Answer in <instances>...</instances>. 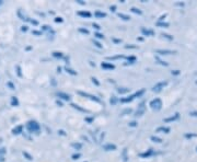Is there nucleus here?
Wrapping results in <instances>:
<instances>
[{"label": "nucleus", "mask_w": 197, "mask_h": 162, "mask_svg": "<svg viewBox=\"0 0 197 162\" xmlns=\"http://www.w3.org/2000/svg\"><path fill=\"white\" fill-rule=\"evenodd\" d=\"M54 21H55L56 23H63V22H64V19L61 18V16H56Z\"/></svg>", "instance_id": "obj_34"}, {"label": "nucleus", "mask_w": 197, "mask_h": 162, "mask_svg": "<svg viewBox=\"0 0 197 162\" xmlns=\"http://www.w3.org/2000/svg\"><path fill=\"white\" fill-rule=\"evenodd\" d=\"M78 3H80V5H86V2H83V1H81V0H79Z\"/></svg>", "instance_id": "obj_58"}, {"label": "nucleus", "mask_w": 197, "mask_h": 162, "mask_svg": "<svg viewBox=\"0 0 197 162\" xmlns=\"http://www.w3.org/2000/svg\"><path fill=\"white\" fill-rule=\"evenodd\" d=\"M56 104H57V105H59V106H63V103H61L60 102V101H58V100H57V101H56Z\"/></svg>", "instance_id": "obj_56"}, {"label": "nucleus", "mask_w": 197, "mask_h": 162, "mask_svg": "<svg viewBox=\"0 0 197 162\" xmlns=\"http://www.w3.org/2000/svg\"><path fill=\"white\" fill-rule=\"evenodd\" d=\"M190 116H194V117H197V111H192V112H190Z\"/></svg>", "instance_id": "obj_48"}, {"label": "nucleus", "mask_w": 197, "mask_h": 162, "mask_svg": "<svg viewBox=\"0 0 197 162\" xmlns=\"http://www.w3.org/2000/svg\"><path fill=\"white\" fill-rule=\"evenodd\" d=\"M117 92L121 93V94H124V93H128V92H129V89H128V88H118L117 89Z\"/></svg>", "instance_id": "obj_20"}, {"label": "nucleus", "mask_w": 197, "mask_h": 162, "mask_svg": "<svg viewBox=\"0 0 197 162\" xmlns=\"http://www.w3.org/2000/svg\"><path fill=\"white\" fill-rule=\"evenodd\" d=\"M101 67L103 68V69H106V70H112L115 68V66L113 65V64H110V63H102L101 64Z\"/></svg>", "instance_id": "obj_15"}, {"label": "nucleus", "mask_w": 197, "mask_h": 162, "mask_svg": "<svg viewBox=\"0 0 197 162\" xmlns=\"http://www.w3.org/2000/svg\"><path fill=\"white\" fill-rule=\"evenodd\" d=\"M118 58H124V56H123V55L114 56V57H110V58H109V59H112V60H114V59H118Z\"/></svg>", "instance_id": "obj_43"}, {"label": "nucleus", "mask_w": 197, "mask_h": 162, "mask_svg": "<svg viewBox=\"0 0 197 162\" xmlns=\"http://www.w3.org/2000/svg\"><path fill=\"white\" fill-rule=\"evenodd\" d=\"M157 25L160 26V28H169L170 24L168 22H157Z\"/></svg>", "instance_id": "obj_21"}, {"label": "nucleus", "mask_w": 197, "mask_h": 162, "mask_svg": "<svg viewBox=\"0 0 197 162\" xmlns=\"http://www.w3.org/2000/svg\"><path fill=\"white\" fill-rule=\"evenodd\" d=\"M170 127H165V126H161V127H158L155 129V133H162V134H169L170 133Z\"/></svg>", "instance_id": "obj_11"}, {"label": "nucleus", "mask_w": 197, "mask_h": 162, "mask_svg": "<svg viewBox=\"0 0 197 162\" xmlns=\"http://www.w3.org/2000/svg\"><path fill=\"white\" fill-rule=\"evenodd\" d=\"M122 155H123V158H124V162H126V161H127V159H128V157H127V149H124Z\"/></svg>", "instance_id": "obj_35"}, {"label": "nucleus", "mask_w": 197, "mask_h": 162, "mask_svg": "<svg viewBox=\"0 0 197 162\" xmlns=\"http://www.w3.org/2000/svg\"><path fill=\"white\" fill-rule=\"evenodd\" d=\"M128 126H129V127H137V126H138V123L135 122V120H132V122H130V123L128 124Z\"/></svg>", "instance_id": "obj_38"}, {"label": "nucleus", "mask_w": 197, "mask_h": 162, "mask_svg": "<svg viewBox=\"0 0 197 162\" xmlns=\"http://www.w3.org/2000/svg\"><path fill=\"white\" fill-rule=\"evenodd\" d=\"M84 120H86L87 123H89V124H91L94 120V117H86L84 118Z\"/></svg>", "instance_id": "obj_41"}, {"label": "nucleus", "mask_w": 197, "mask_h": 162, "mask_svg": "<svg viewBox=\"0 0 197 162\" xmlns=\"http://www.w3.org/2000/svg\"><path fill=\"white\" fill-rule=\"evenodd\" d=\"M65 70L68 72V74H70L71 76H77V71H74V70H72V69H70V68H68V67H66L65 68Z\"/></svg>", "instance_id": "obj_27"}, {"label": "nucleus", "mask_w": 197, "mask_h": 162, "mask_svg": "<svg viewBox=\"0 0 197 162\" xmlns=\"http://www.w3.org/2000/svg\"><path fill=\"white\" fill-rule=\"evenodd\" d=\"M1 5H2V1H0V6H1Z\"/></svg>", "instance_id": "obj_60"}, {"label": "nucleus", "mask_w": 197, "mask_h": 162, "mask_svg": "<svg viewBox=\"0 0 197 162\" xmlns=\"http://www.w3.org/2000/svg\"><path fill=\"white\" fill-rule=\"evenodd\" d=\"M79 95H81V97H88V99L92 100V101H94V102H97V103H100L101 102V100L99 99L97 97H95V95L93 94H90V93H87V92H82V91H78Z\"/></svg>", "instance_id": "obj_4"}, {"label": "nucleus", "mask_w": 197, "mask_h": 162, "mask_svg": "<svg viewBox=\"0 0 197 162\" xmlns=\"http://www.w3.org/2000/svg\"><path fill=\"white\" fill-rule=\"evenodd\" d=\"M56 95H57L58 97H60V99L65 100V101H69L70 100V95L67 94V93H65V92H57L56 93Z\"/></svg>", "instance_id": "obj_13"}, {"label": "nucleus", "mask_w": 197, "mask_h": 162, "mask_svg": "<svg viewBox=\"0 0 197 162\" xmlns=\"http://www.w3.org/2000/svg\"><path fill=\"white\" fill-rule=\"evenodd\" d=\"M81 157V155H80V153H74V155H72V159L74 160H77V159H79V158Z\"/></svg>", "instance_id": "obj_42"}, {"label": "nucleus", "mask_w": 197, "mask_h": 162, "mask_svg": "<svg viewBox=\"0 0 197 162\" xmlns=\"http://www.w3.org/2000/svg\"><path fill=\"white\" fill-rule=\"evenodd\" d=\"M141 33L145 35V36H153V35H154V32H153L152 30H150V29L142 28L141 29Z\"/></svg>", "instance_id": "obj_12"}, {"label": "nucleus", "mask_w": 197, "mask_h": 162, "mask_svg": "<svg viewBox=\"0 0 197 162\" xmlns=\"http://www.w3.org/2000/svg\"><path fill=\"white\" fill-rule=\"evenodd\" d=\"M118 16L121 19H123L124 21H128V20H130V18L127 16V14H124V13H118Z\"/></svg>", "instance_id": "obj_23"}, {"label": "nucleus", "mask_w": 197, "mask_h": 162, "mask_svg": "<svg viewBox=\"0 0 197 162\" xmlns=\"http://www.w3.org/2000/svg\"><path fill=\"white\" fill-rule=\"evenodd\" d=\"M171 74H173V76H179V74H181V72H180V70H173V71H172Z\"/></svg>", "instance_id": "obj_45"}, {"label": "nucleus", "mask_w": 197, "mask_h": 162, "mask_svg": "<svg viewBox=\"0 0 197 162\" xmlns=\"http://www.w3.org/2000/svg\"><path fill=\"white\" fill-rule=\"evenodd\" d=\"M8 86H9L10 88H11V90H14V87H13V84H12L11 82H8Z\"/></svg>", "instance_id": "obj_55"}, {"label": "nucleus", "mask_w": 197, "mask_h": 162, "mask_svg": "<svg viewBox=\"0 0 197 162\" xmlns=\"http://www.w3.org/2000/svg\"><path fill=\"white\" fill-rule=\"evenodd\" d=\"M71 106L74 107V109H76V110H79V111H80V112H84V113H86V112H88V111H87V110L82 109V107H80V106H79V105H77V104H71Z\"/></svg>", "instance_id": "obj_28"}, {"label": "nucleus", "mask_w": 197, "mask_h": 162, "mask_svg": "<svg viewBox=\"0 0 197 162\" xmlns=\"http://www.w3.org/2000/svg\"><path fill=\"white\" fill-rule=\"evenodd\" d=\"M71 146L74 147V148L76 149V150H80V149L82 148V144H81V142H77V144L74 142V144H72Z\"/></svg>", "instance_id": "obj_22"}, {"label": "nucleus", "mask_w": 197, "mask_h": 162, "mask_svg": "<svg viewBox=\"0 0 197 162\" xmlns=\"http://www.w3.org/2000/svg\"><path fill=\"white\" fill-rule=\"evenodd\" d=\"M157 155V152H155L153 149H149V150L145 151V152L139 153V155L141 158H149V157H151V155Z\"/></svg>", "instance_id": "obj_8"}, {"label": "nucleus", "mask_w": 197, "mask_h": 162, "mask_svg": "<svg viewBox=\"0 0 197 162\" xmlns=\"http://www.w3.org/2000/svg\"><path fill=\"white\" fill-rule=\"evenodd\" d=\"M57 72H61V67H57Z\"/></svg>", "instance_id": "obj_59"}, {"label": "nucleus", "mask_w": 197, "mask_h": 162, "mask_svg": "<svg viewBox=\"0 0 197 162\" xmlns=\"http://www.w3.org/2000/svg\"><path fill=\"white\" fill-rule=\"evenodd\" d=\"M161 36L164 37V38H167V39H169V41H173V36H171V35H169V34H165V33H162Z\"/></svg>", "instance_id": "obj_30"}, {"label": "nucleus", "mask_w": 197, "mask_h": 162, "mask_svg": "<svg viewBox=\"0 0 197 162\" xmlns=\"http://www.w3.org/2000/svg\"><path fill=\"white\" fill-rule=\"evenodd\" d=\"M127 60L129 61V64H134L136 63V57L135 56H130V57H127Z\"/></svg>", "instance_id": "obj_32"}, {"label": "nucleus", "mask_w": 197, "mask_h": 162, "mask_svg": "<svg viewBox=\"0 0 197 162\" xmlns=\"http://www.w3.org/2000/svg\"><path fill=\"white\" fill-rule=\"evenodd\" d=\"M145 92H146V90L145 89H140L139 91H137V92H135L134 94L129 95V97H122L119 101H121L122 103H128V102H132V101H134L136 97H142V95L145 94Z\"/></svg>", "instance_id": "obj_1"}, {"label": "nucleus", "mask_w": 197, "mask_h": 162, "mask_svg": "<svg viewBox=\"0 0 197 162\" xmlns=\"http://www.w3.org/2000/svg\"><path fill=\"white\" fill-rule=\"evenodd\" d=\"M16 69H18V74H19V76H20V77H22V74H21V68H20V67H19V66H18V67H16Z\"/></svg>", "instance_id": "obj_53"}, {"label": "nucleus", "mask_w": 197, "mask_h": 162, "mask_svg": "<svg viewBox=\"0 0 197 162\" xmlns=\"http://www.w3.org/2000/svg\"><path fill=\"white\" fill-rule=\"evenodd\" d=\"M155 60H157V61H159V64H160V65H162V66H165V67H167V66H169V64H168L167 61H164V60H161L159 57H155Z\"/></svg>", "instance_id": "obj_26"}, {"label": "nucleus", "mask_w": 197, "mask_h": 162, "mask_svg": "<svg viewBox=\"0 0 197 162\" xmlns=\"http://www.w3.org/2000/svg\"><path fill=\"white\" fill-rule=\"evenodd\" d=\"M77 14H78L79 16H82V18H86V19L91 18V16H92L90 12L86 11V10H82V11H78V12H77Z\"/></svg>", "instance_id": "obj_10"}, {"label": "nucleus", "mask_w": 197, "mask_h": 162, "mask_svg": "<svg viewBox=\"0 0 197 162\" xmlns=\"http://www.w3.org/2000/svg\"><path fill=\"white\" fill-rule=\"evenodd\" d=\"M26 128H28V130L31 134H33V133H38L41 127H39V124L37 123V122H35V120H30L28 123V125H26Z\"/></svg>", "instance_id": "obj_3"}, {"label": "nucleus", "mask_w": 197, "mask_h": 162, "mask_svg": "<svg viewBox=\"0 0 197 162\" xmlns=\"http://www.w3.org/2000/svg\"><path fill=\"white\" fill-rule=\"evenodd\" d=\"M130 11H132V13H135V14H139V16H141V14H142L141 10L138 9V8H135V7H132V9H130Z\"/></svg>", "instance_id": "obj_18"}, {"label": "nucleus", "mask_w": 197, "mask_h": 162, "mask_svg": "<svg viewBox=\"0 0 197 162\" xmlns=\"http://www.w3.org/2000/svg\"><path fill=\"white\" fill-rule=\"evenodd\" d=\"M22 129H23V126H22V125L18 126V127L14 128V129H13V134H16V135L21 134V133H22Z\"/></svg>", "instance_id": "obj_19"}, {"label": "nucleus", "mask_w": 197, "mask_h": 162, "mask_svg": "<svg viewBox=\"0 0 197 162\" xmlns=\"http://www.w3.org/2000/svg\"><path fill=\"white\" fill-rule=\"evenodd\" d=\"M11 104H12V105H16V106H18V105H19V101H18V99H16V97H12V99H11Z\"/></svg>", "instance_id": "obj_29"}, {"label": "nucleus", "mask_w": 197, "mask_h": 162, "mask_svg": "<svg viewBox=\"0 0 197 162\" xmlns=\"http://www.w3.org/2000/svg\"><path fill=\"white\" fill-rule=\"evenodd\" d=\"M58 135H60V136H67V134L65 133V130H63V129L58 130Z\"/></svg>", "instance_id": "obj_44"}, {"label": "nucleus", "mask_w": 197, "mask_h": 162, "mask_svg": "<svg viewBox=\"0 0 197 162\" xmlns=\"http://www.w3.org/2000/svg\"><path fill=\"white\" fill-rule=\"evenodd\" d=\"M180 118V114L179 113H175L174 115L170 116V117H167L163 119V122L164 123H170V122H174V120H177Z\"/></svg>", "instance_id": "obj_9"}, {"label": "nucleus", "mask_w": 197, "mask_h": 162, "mask_svg": "<svg viewBox=\"0 0 197 162\" xmlns=\"http://www.w3.org/2000/svg\"><path fill=\"white\" fill-rule=\"evenodd\" d=\"M138 46H134V45H126L125 48H137Z\"/></svg>", "instance_id": "obj_52"}, {"label": "nucleus", "mask_w": 197, "mask_h": 162, "mask_svg": "<svg viewBox=\"0 0 197 162\" xmlns=\"http://www.w3.org/2000/svg\"><path fill=\"white\" fill-rule=\"evenodd\" d=\"M110 10H111V11H116V6H111V7H110Z\"/></svg>", "instance_id": "obj_54"}, {"label": "nucleus", "mask_w": 197, "mask_h": 162, "mask_svg": "<svg viewBox=\"0 0 197 162\" xmlns=\"http://www.w3.org/2000/svg\"><path fill=\"white\" fill-rule=\"evenodd\" d=\"M150 139L152 141H154V142H158V144H160V142H162V139L159 138V137H155V136H151Z\"/></svg>", "instance_id": "obj_25"}, {"label": "nucleus", "mask_w": 197, "mask_h": 162, "mask_svg": "<svg viewBox=\"0 0 197 162\" xmlns=\"http://www.w3.org/2000/svg\"><path fill=\"white\" fill-rule=\"evenodd\" d=\"M112 41H113L114 43H116V44H118V43H122V39H117V38H112Z\"/></svg>", "instance_id": "obj_49"}, {"label": "nucleus", "mask_w": 197, "mask_h": 162, "mask_svg": "<svg viewBox=\"0 0 197 162\" xmlns=\"http://www.w3.org/2000/svg\"><path fill=\"white\" fill-rule=\"evenodd\" d=\"M149 106H150L153 111H160V110L162 109V101H161L159 97H155L152 101H150Z\"/></svg>", "instance_id": "obj_2"}, {"label": "nucleus", "mask_w": 197, "mask_h": 162, "mask_svg": "<svg viewBox=\"0 0 197 162\" xmlns=\"http://www.w3.org/2000/svg\"><path fill=\"white\" fill-rule=\"evenodd\" d=\"M33 34L37 35V36H39V35H42V32H38V31H33Z\"/></svg>", "instance_id": "obj_51"}, {"label": "nucleus", "mask_w": 197, "mask_h": 162, "mask_svg": "<svg viewBox=\"0 0 197 162\" xmlns=\"http://www.w3.org/2000/svg\"><path fill=\"white\" fill-rule=\"evenodd\" d=\"M94 36L96 37V38H99V39H103V38H104V35L101 34V33H99V32L94 33Z\"/></svg>", "instance_id": "obj_36"}, {"label": "nucleus", "mask_w": 197, "mask_h": 162, "mask_svg": "<svg viewBox=\"0 0 197 162\" xmlns=\"http://www.w3.org/2000/svg\"><path fill=\"white\" fill-rule=\"evenodd\" d=\"M94 16H96L97 19H103V18H105V16H106V13H104V12H101V11H95Z\"/></svg>", "instance_id": "obj_16"}, {"label": "nucleus", "mask_w": 197, "mask_h": 162, "mask_svg": "<svg viewBox=\"0 0 197 162\" xmlns=\"http://www.w3.org/2000/svg\"><path fill=\"white\" fill-rule=\"evenodd\" d=\"M53 57L59 58V59H63V58H64V54L61 53V52H54V53H53Z\"/></svg>", "instance_id": "obj_17"}, {"label": "nucleus", "mask_w": 197, "mask_h": 162, "mask_svg": "<svg viewBox=\"0 0 197 162\" xmlns=\"http://www.w3.org/2000/svg\"><path fill=\"white\" fill-rule=\"evenodd\" d=\"M146 103L145 102H141V104L138 106V110H137V112L135 113V116L136 117H139V116H141V115H144V113L146 112Z\"/></svg>", "instance_id": "obj_6"}, {"label": "nucleus", "mask_w": 197, "mask_h": 162, "mask_svg": "<svg viewBox=\"0 0 197 162\" xmlns=\"http://www.w3.org/2000/svg\"><path fill=\"white\" fill-rule=\"evenodd\" d=\"M117 101H118V99H117V97H112L111 100H110V103H111L112 105H115L116 103H117Z\"/></svg>", "instance_id": "obj_33"}, {"label": "nucleus", "mask_w": 197, "mask_h": 162, "mask_svg": "<svg viewBox=\"0 0 197 162\" xmlns=\"http://www.w3.org/2000/svg\"><path fill=\"white\" fill-rule=\"evenodd\" d=\"M103 149H104L105 151H114L116 150V146L114 144H106L103 146Z\"/></svg>", "instance_id": "obj_14"}, {"label": "nucleus", "mask_w": 197, "mask_h": 162, "mask_svg": "<svg viewBox=\"0 0 197 162\" xmlns=\"http://www.w3.org/2000/svg\"><path fill=\"white\" fill-rule=\"evenodd\" d=\"M42 31H44V32H49V33L51 32V33L54 34V31L51 30V29L49 28L48 25H43V26H42Z\"/></svg>", "instance_id": "obj_24"}, {"label": "nucleus", "mask_w": 197, "mask_h": 162, "mask_svg": "<svg viewBox=\"0 0 197 162\" xmlns=\"http://www.w3.org/2000/svg\"><path fill=\"white\" fill-rule=\"evenodd\" d=\"M93 43H94V45L97 47V48H102V47H103V46H102V44H101L100 42H97V41H95V39H94V41H93Z\"/></svg>", "instance_id": "obj_40"}, {"label": "nucleus", "mask_w": 197, "mask_h": 162, "mask_svg": "<svg viewBox=\"0 0 197 162\" xmlns=\"http://www.w3.org/2000/svg\"><path fill=\"white\" fill-rule=\"evenodd\" d=\"M23 155H25V157H26V158H28V160H33V158H32V157H31V155H29V153H28V152H25V151H24V152H23Z\"/></svg>", "instance_id": "obj_46"}, {"label": "nucleus", "mask_w": 197, "mask_h": 162, "mask_svg": "<svg viewBox=\"0 0 197 162\" xmlns=\"http://www.w3.org/2000/svg\"><path fill=\"white\" fill-rule=\"evenodd\" d=\"M21 30H22V31H24V32H26V31H28V26H22Z\"/></svg>", "instance_id": "obj_57"}, {"label": "nucleus", "mask_w": 197, "mask_h": 162, "mask_svg": "<svg viewBox=\"0 0 197 162\" xmlns=\"http://www.w3.org/2000/svg\"><path fill=\"white\" fill-rule=\"evenodd\" d=\"M78 31L80 33H82V34H89V30L88 29H83V28H79Z\"/></svg>", "instance_id": "obj_31"}, {"label": "nucleus", "mask_w": 197, "mask_h": 162, "mask_svg": "<svg viewBox=\"0 0 197 162\" xmlns=\"http://www.w3.org/2000/svg\"><path fill=\"white\" fill-rule=\"evenodd\" d=\"M196 83H197V81H196Z\"/></svg>", "instance_id": "obj_61"}, {"label": "nucleus", "mask_w": 197, "mask_h": 162, "mask_svg": "<svg viewBox=\"0 0 197 162\" xmlns=\"http://www.w3.org/2000/svg\"><path fill=\"white\" fill-rule=\"evenodd\" d=\"M194 137H197V134H185V138H187V139L194 138Z\"/></svg>", "instance_id": "obj_39"}, {"label": "nucleus", "mask_w": 197, "mask_h": 162, "mask_svg": "<svg viewBox=\"0 0 197 162\" xmlns=\"http://www.w3.org/2000/svg\"><path fill=\"white\" fill-rule=\"evenodd\" d=\"M168 84V81H160V82H158L155 83L154 86L152 87V91L153 92H160L162 89H164V87Z\"/></svg>", "instance_id": "obj_5"}, {"label": "nucleus", "mask_w": 197, "mask_h": 162, "mask_svg": "<svg viewBox=\"0 0 197 162\" xmlns=\"http://www.w3.org/2000/svg\"><path fill=\"white\" fill-rule=\"evenodd\" d=\"M91 80H92V82L95 84V86H97V87L100 86V82L97 81V79H96V78H94V77H91Z\"/></svg>", "instance_id": "obj_37"}, {"label": "nucleus", "mask_w": 197, "mask_h": 162, "mask_svg": "<svg viewBox=\"0 0 197 162\" xmlns=\"http://www.w3.org/2000/svg\"><path fill=\"white\" fill-rule=\"evenodd\" d=\"M155 53L159 55H171V54H176V51H171V49H157Z\"/></svg>", "instance_id": "obj_7"}, {"label": "nucleus", "mask_w": 197, "mask_h": 162, "mask_svg": "<svg viewBox=\"0 0 197 162\" xmlns=\"http://www.w3.org/2000/svg\"><path fill=\"white\" fill-rule=\"evenodd\" d=\"M93 28H94L95 30H99V31L101 30V26L99 25V24H96V23H93Z\"/></svg>", "instance_id": "obj_47"}, {"label": "nucleus", "mask_w": 197, "mask_h": 162, "mask_svg": "<svg viewBox=\"0 0 197 162\" xmlns=\"http://www.w3.org/2000/svg\"><path fill=\"white\" fill-rule=\"evenodd\" d=\"M165 18H167V14H163V16H160V19H159V21H158V22L163 21V20H164Z\"/></svg>", "instance_id": "obj_50"}]
</instances>
